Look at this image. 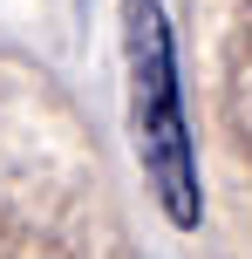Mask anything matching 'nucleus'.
Instances as JSON below:
<instances>
[{"label":"nucleus","mask_w":252,"mask_h":259,"mask_svg":"<svg viewBox=\"0 0 252 259\" xmlns=\"http://www.w3.org/2000/svg\"><path fill=\"white\" fill-rule=\"evenodd\" d=\"M123 75H130V143L157 191L164 219L177 232H198L205 191H198V137L184 116L177 82V41L157 0H123Z\"/></svg>","instance_id":"obj_1"}]
</instances>
